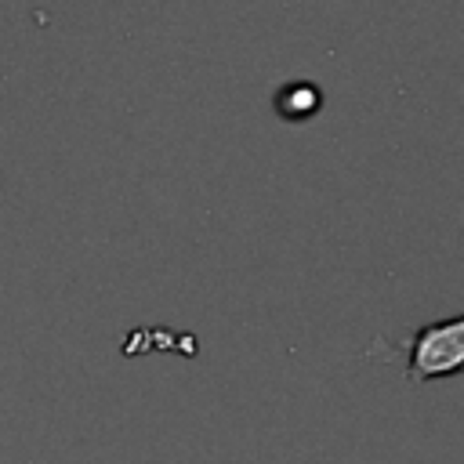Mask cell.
I'll list each match as a JSON object with an SVG mask.
<instances>
[{"mask_svg":"<svg viewBox=\"0 0 464 464\" xmlns=\"http://www.w3.org/2000/svg\"><path fill=\"white\" fill-rule=\"evenodd\" d=\"M464 366V315H450L439 323H428L410 341L406 377L410 381H435L450 377Z\"/></svg>","mask_w":464,"mask_h":464,"instance_id":"cell-1","label":"cell"}]
</instances>
